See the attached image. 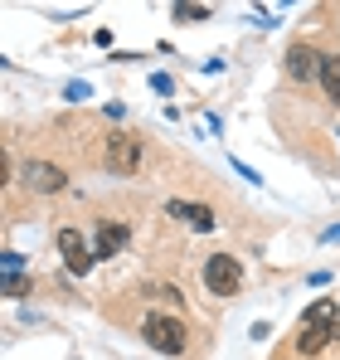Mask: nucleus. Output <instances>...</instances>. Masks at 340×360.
<instances>
[{
    "mask_svg": "<svg viewBox=\"0 0 340 360\" xmlns=\"http://www.w3.org/2000/svg\"><path fill=\"white\" fill-rule=\"evenodd\" d=\"M20 180H25L30 190H39V195H58V190L68 185V171L54 166V161H25V166H20Z\"/></svg>",
    "mask_w": 340,
    "mask_h": 360,
    "instance_id": "obj_5",
    "label": "nucleus"
},
{
    "mask_svg": "<svg viewBox=\"0 0 340 360\" xmlns=\"http://www.w3.org/2000/svg\"><path fill=\"white\" fill-rule=\"evenodd\" d=\"M54 243H58V253H63V268H68L73 278H83V273L93 268V258H98V253L83 243V234H78V229H58Z\"/></svg>",
    "mask_w": 340,
    "mask_h": 360,
    "instance_id": "obj_6",
    "label": "nucleus"
},
{
    "mask_svg": "<svg viewBox=\"0 0 340 360\" xmlns=\"http://www.w3.org/2000/svg\"><path fill=\"white\" fill-rule=\"evenodd\" d=\"M287 73L292 78H316L321 73V54H311L306 44H292L287 49Z\"/></svg>",
    "mask_w": 340,
    "mask_h": 360,
    "instance_id": "obj_8",
    "label": "nucleus"
},
{
    "mask_svg": "<svg viewBox=\"0 0 340 360\" xmlns=\"http://www.w3.org/2000/svg\"><path fill=\"white\" fill-rule=\"evenodd\" d=\"M175 20H209V5H175Z\"/></svg>",
    "mask_w": 340,
    "mask_h": 360,
    "instance_id": "obj_11",
    "label": "nucleus"
},
{
    "mask_svg": "<svg viewBox=\"0 0 340 360\" xmlns=\"http://www.w3.org/2000/svg\"><path fill=\"white\" fill-rule=\"evenodd\" d=\"M25 292H30V283H25L20 273H10V278H5V297H25Z\"/></svg>",
    "mask_w": 340,
    "mask_h": 360,
    "instance_id": "obj_12",
    "label": "nucleus"
},
{
    "mask_svg": "<svg viewBox=\"0 0 340 360\" xmlns=\"http://www.w3.org/2000/svg\"><path fill=\"white\" fill-rule=\"evenodd\" d=\"M146 161V146L136 136H107V171L112 176H136Z\"/></svg>",
    "mask_w": 340,
    "mask_h": 360,
    "instance_id": "obj_4",
    "label": "nucleus"
},
{
    "mask_svg": "<svg viewBox=\"0 0 340 360\" xmlns=\"http://www.w3.org/2000/svg\"><path fill=\"white\" fill-rule=\"evenodd\" d=\"M166 214H170V219H180V224H195V229H214V214H209L204 205H185V200H170Z\"/></svg>",
    "mask_w": 340,
    "mask_h": 360,
    "instance_id": "obj_9",
    "label": "nucleus"
},
{
    "mask_svg": "<svg viewBox=\"0 0 340 360\" xmlns=\"http://www.w3.org/2000/svg\"><path fill=\"white\" fill-rule=\"evenodd\" d=\"M204 288L219 292V297H228V292L243 288V268H238L233 253H209V263H204Z\"/></svg>",
    "mask_w": 340,
    "mask_h": 360,
    "instance_id": "obj_3",
    "label": "nucleus"
},
{
    "mask_svg": "<svg viewBox=\"0 0 340 360\" xmlns=\"http://www.w3.org/2000/svg\"><path fill=\"white\" fill-rule=\"evenodd\" d=\"M321 88H326L331 103H340V54H326L321 59Z\"/></svg>",
    "mask_w": 340,
    "mask_h": 360,
    "instance_id": "obj_10",
    "label": "nucleus"
},
{
    "mask_svg": "<svg viewBox=\"0 0 340 360\" xmlns=\"http://www.w3.org/2000/svg\"><path fill=\"white\" fill-rule=\"evenodd\" d=\"M126 239H131V234H126V224L103 219V224H98V243H93V253H98V258H117V253L126 248Z\"/></svg>",
    "mask_w": 340,
    "mask_h": 360,
    "instance_id": "obj_7",
    "label": "nucleus"
},
{
    "mask_svg": "<svg viewBox=\"0 0 340 360\" xmlns=\"http://www.w3.org/2000/svg\"><path fill=\"white\" fill-rule=\"evenodd\" d=\"M141 336H146V346L161 351V356H180V351L190 346L185 321H180V316H161V311H151V316L141 321Z\"/></svg>",
    "mask_w": 340,
    "mask_h": 360,
    "instance_id": "obj_2",
    "label": "nucleus"
},
{
    "mask_svg": "<svg viewBox=\"0 0 340 360\" xmlns=\"http://www.w3.org/2000/svg\"><path fill=\"white\" fill-rule=\"evenodd\" d=\"M326 341H340V307L331 297H321V302L306 307L301 331H296V351H301V356H316Z\"/></svg>",
    "mask_w": 340,
    "mask_h": 360,
    "instance_id": "obj_1",
    "label": "nucleus"
},
{
    "mask_svg": "<svg viewBox=\"0 0 340 360\" xmlns=\"http://www.w3.org/2000/svg\"><path fill=\"white\" fill-rule=\"evenodd\" d=\"M326 239H331V243H336V239H340V224H336V229H331V234H326Z\"/></svg>",
    "mask_w": 340,
    "mask_h": 360,
    "instance_id": "obj_14",
    "label": "nucleus"
},
{
    "mask_svg": "<svg viewBox=\"0 0 340 360\" xmlns=\"http://www.w3.org/2000/svg\"><path fill=\"white\" fill-rule=\"evenodd\" d=\"M0 263H5V278H10V273H20V268H25V258H20V253H5V258H0Z\"/></svg>",
    "mask_w": 340,
    "mask_h": 360,
    "instance_id": "obj_13",
    "label": "nucleus"
}]
</instances>
